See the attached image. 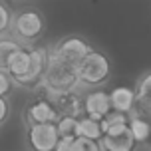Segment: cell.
<instances>
[{
	"mask_svg": "<svg viewBox=\"0 0 151 151\" xmlns=\"http://www.w3.org/2000/svg\"><path fill=\"white\" fill-rule=\"evenodd\" d=\"M10 32L22 46H34L46 34V16L36 8H22L12 16Z\"/></svg>",
	"mask_w": 151,
	"mask_h": 151,
	"instance_id": "6da1fadb",
	"label": "cell"
},
{
	"mask_svg": "<svg viewBox=\"0 0 151 151\" xmlns=\"http://www.w3.org/2000/svg\"><path fill=\"white\" fill-rule=\"evenodd\" d=\"M111 78V62L104 52L91 50L78 66V82L88 88H99Z\"/></svg>",
	"mask_w": 151,
	"mask_h": 151,
	"instance_id": "7a4b0ae2",
	"label": "cell"
},
{
	"mask_svg": "<svg viewBox=\"0 0 151 151\" xmlns=\"http://www.w3.org/2000/svg\"><path fill=\"white\" fill-rule=\"evenodd\" d=\"M42 86L50 91H74L80 86V82H78V68L70 66V64H64V62L50 56Z\"/></svg>",
	"mask_w": 151,
	"mask_h": 151,
	"instance_id": "3957f363",
	"label": "cell"
},
{
	"mask_svg": "<svg viewBox=\"0 0 151 151\" xmlns=\"http://www.w3.org/2000/svg\"><path fill=\"white\" fill-rule=\"evenodd\" d=\"M36 90H38L36 96L28 101V106L24 107V121H26V125L56 123L60 119V115H58L52 99H50V90H46L44 86H40Z\"/></svg>",
	"mask_w": 151,
	"mask_h": 151,
	"instance_id": "277c9868",
	"label": "cell"
},
{
	"mask_svg": "<svg viewBox=\"0 0 151 151\" xmlns=\"http://www.w3.org/2000/svg\"><path fill=\"white\" fill-rule=\"evenodd\" d=\"M93 48L88 44V40H83L82 36H66L62 38L58 44L50 50V56L56 58V60L64 62V64H70L78 68L80 62L91 52Z\"/></svg>",
	"mask_w": 151,
	"mask_h": 151,
	"instance_id": "5b68a950",
	"label": "cell"
},
{
	"mask_svg": "<svg viewBox=\"0 0 151 151\" xmlns=\"http://www.w3.org/2000/svg\"><path fill=\"white\" fill-rule=\"evenodd\" d=\"M30 48V66H28V72L24 76L18 86H22L26 90H36L42 86L44 82V74L46 68H48V60H50V50L46 46H28Z\"/></svg>",
	"mask_w": 151,
	"mask_h": 151,
	"instance_id": "8992f818",
	"label": "cell"
},
{
	"mask_svg": "<svg viewBox=\"0 0 151 151\" xmlns=\"http://www.w3.org/2000/svg\"><path fill=\"white\" fill-rule=\"evenodd\" d=\"M60 139L56 123H34L26 125V141L32 151H54Z\"/></svg>",
	"mask_w": 151,
	"mask_h": 151,
	"instance_id": "52a82bcc",
	"label": "cell"
},
{
	"mask_svg": "<svg viewBox=\"0 0 151 151\" xmlns=\"http://www.w3.org/2000/svg\"><path fill=\"white\" fill-rule=\"evenodd\" d=\"M54 107L60 117H82L83 115V104L82 96L76 91H50Z\"/></svg>",
	"mask_w": 151,
	"mask_h": 151,
	"instance_id": "ba28073f",
	"label": "cell"
},
{
	"mask_svg": "<svg viewBox=\"0 0 151 151\" xmlns=\"http://www.w3.org/2000/svg\"><path fill=\"white\" fill-rule=\"evenodd\" d=\"M83 104V115H88L91 119L99 121L111 111V104H109V93L104 90H91L82 98Z\"/></svg>",
	"mask_w": 151,
	"mask_h": 151,
	"instance_id": "9c48e42d",
	"label": "cell"
},
{
	"mask_svg": "<svg viewBox=\"0 0 151 151\" xmlns=\"http://www.w3.org/2000/svg\"><path fill=\"white\" fill-rule=\"evenodd\" d=\"M99 145L104 151H135L137 143L135 139L129 135V129L117 135H101Z\"/></svg>",
	"mask_w": 151,
	"mask_h": 151,
	"instance_id": "30bf717a",
	"label": "cell"
},
{
	"mask_svg": "<svg viewBox=\"0 0 151 151\" xmlns=\"http://www.w3.org/2000/svg\"><path fill=\"white\" fill-rule=\"evenodd\" d=\"M127 121L129 115L127 113H119V111H109L106 117L99 119V129H101V135H117L127 131Z\"/></svg>",
	"mask_w": 151,
	"mask_h": 151,
	"instance_id": "8fae6325",
	"label": "cell"
},
{
	"mask_svg": "<svg viewBox=\"0 0 151 151\" xmlns=\"http://www.w3.org/2000/svg\"><path fill=\"white\" fill-rule=\"evenodd\" d=\"M109 93V104H111L113 111H119V113H127L131 111L133 107V101H135V93L131 88H125V86H119L115 90L107 91Z\"/></svg>",
	"mask_w": 151,
	"mask_h": 151,
	"instance_id": "7c38bea8",
	"label": "cell"
},
{
	"mask_svg": "<svg viewBox=\"0 0 151 151\" xmlns=\"http://www.w3.org/2000/svg\"><path fill=\"white\" fill-rule=\"evenodd\" d=\"M127 129H129V135L135 139L137 147L139 145H145L149 141V133H151L149 119H141V117H135V115H129Z\"/></svg>",
	"mask_w": 151,
	"mask_h": 151,
	"instance_id": "4fadbf2b",
	"label": "cell"
},
{
	"mask_svg": "<svg viewBox=\"0 0 151 151\" xmlns=\"http://www.w3.org/2000/svg\"><path fill=\"white\" fill-rule=\"evenodd\" d=\"M22 48V44L14 40L12 36H0V70L6 72L12 58L16 56V52Z\"/></svg>",
	"mask_w": 151,
	"mask_h": 151,
	"instance_id": "5bb4252c",
	"label": "cell"
},
{
	"mask_svg": "<svg viewBox=\"0 0 151 151\" xmlns=\"http://www.w3.org/2000/svg\"><path fill=\"white\" fill-rule=\"evenodd\" d=\"M76 137H86V139H101V129H99V121L91 119L88 115L78 117V125H76Z\"/></svg>",
	"mask_w": 151,
	"mask_h": 151,
	"instance_id": "9a60e30c",
	"label": "cell"
},
{
	"mask_svg": "<svg viewBox=\"0 0 151 151\" xmlns=\"http://www.w3.org/2000/svg\"><path fill=\"white\" fill-rule=\"evenodd\" d=\"M76 125H78L76 117H60L56 121V129L60 137H76Z\"/></svg>",
	"mask_w": 151,
	"mask_h": 151,
	"instance_id": "2e32d148",
	"label": "cell"
},
{
	"mask_svg": "<svg viewBox=\"0 0 151 151\" xmlns=\"http://www.w3.org/2000/svg\"><path fill=\"white\" fill-rule=\"evenodd\" d=\"M149 91H151V74H143L135 83V99H143V98H149Z\"/></svg>",
	"mask_w": 151,
	"mask_h": 151,
	"instance_id": "e0dca14e",
	"label": "cell"
},
{
	"mask_svg": "<svg viewBox=\"0 0 151 151\" xmlns=\"http://www.w3.org/2000/svg\"><path fill=\"white\" fill-rule=\"evenodd\" d=\"M12 10L4 4V2H0V36H6L8 32H10V26H12Z\"/></svg>",
	"mask_w": 151,
	"mask_h": 151,
	"instance_id": "ac0fdd59",
	"label": "cell"
},
{
	"mask_svg": "<svg viewBox=\"0 0 151 151\" xmlns=\"http://www.w3.org/2000/svg\"><path fill=\"white\" fill-rule=\"evenodd\" d=\"M54 151H78V137H60Z\"/></svg>",
	"mask_w": 151,
	"mask_h": 151,
	"instance_id": "d6986e66",
	"label": "cell"
},
{
	"mask_svg": "<svg viewBox=\"0 0 151 151\" xmlns=\"http://www.w3.org/2000/svg\"><path fill=\"white\" fill-rule=\"evenodd\" d=\"M78 151H101V145L96 139H86L78 137Z\"/></svg>",
	"mask_w": 151,
	"mask_h": 151,
	"instance_id": "ffe728a7",
	"label": "cell"
},
{
	"mask_svg": "<svg viewBox=\"0 0 151 151\" xmlns=\"http://www.w3.org/2000/svg\"><path fill=\"white\" fill-rule=\"evenodd\" d=\"M12 78L8 76V72H2L0 70V98H6L10 90H12Z\"/></svg>",
	"mask_w": 151,
	"mask_h": 151,
	"instance_id": "44dd1931",
	"label": "cell"
},
{
	"mask_svg": "<svg viewBox=\"0 0 151 151\" xmlns=\"http://www.w3.org/2000/svg\"><path fill=\"white\" fill-rule=\"evenodd\" d=\"M8 115H10V104L6 98H0V125L8 119Z\"/></svg>",
	"mask_w": 151,
	"mask_h": 151,
	"instance_id": "7402d4cb",
	"label": "cell"
},
{
	"mask_svg": "<svg viewBox=\"0 0 151 151\" xmlns=\"http://www.w3.org/2000/svg\"><path fill=\"white\" fill-rule=\"evenodd\" d=\"M101 151H104V149H101Z\"/></svg>",
	"mask_w": 151,
	"mask_h": 151,
	"instance_id": "603a6c76",
	"label": "cell"
}]
</instances>
